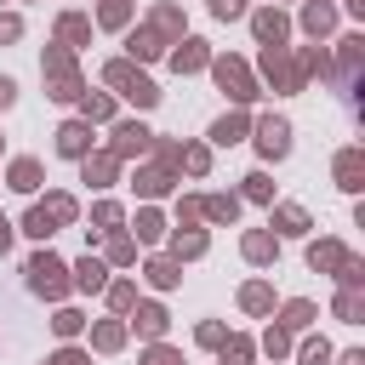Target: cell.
<instances>
[{"instance_id":"18","label":"cell","mask_w":365,"mask_h":365,"mask_svg":"<svg viewBox=\"0 0 365 365\" xmlns=\"http://www.w3.org/2000/svg\"><path fill=\"white\" fill-rule=\"evenodd\" d=\"M80 285H86V291H103V262L86 257V262H80Z\"/></svg>"},{"instance_id":"24","label":"cell","mask_w":365,"mask_h":365,"mask_svg":"<svg viewBox=\"0 0 365 365\" xmlns=\"http://www.w3.org/2000/svg\"><path fill=\"white\" fill-rule=\"evenodd\" d=\"M245 308H268V291L262 285H245Z\"/></svg>"},{"instance_id":"16","label":"cell","mask_w":365,"mask_h":365,"mask_svg":"<svg viewBox=\"0 0 365 365\" xmlns=\"http://www.w3.org/2000/svg\"><path fill=\"white\" fill-rule=\"evenodd\" d=\"M308 319H314V302H291V308H285V325H279V331H297V325H308Z\"/></svg>"},{"instance_id":"28","label":"cell","mask_w":365,"mask_h":365,"mask_svg":"<svg viewBox=\"0 0 365 365\" xmlns=\"http://www.w3.org/2000/svg\"><path fill=\"white\" fill-rule=\"evenodd\" d=\"M11 97H17V86H11L6 74H0V108H11Z\"/></svg>"},{"instance_id":"26","label":"cell","mask_w":365,"mask_h":365,"mask_svg":"<svg viewBox=\"0 0 365 365\" xmlns=\"http://www.w3.org/2000/svg\"><path fill=\"white\" fill-rule=\"evenodd\" d=\"M302 359H308V365H325L331 354H325V342H308V348H302Z\"/></svg>"},{"instance_id":"1","label":"cell","mask_w":365,"mask_h":365,"mask_svg":"<svg viewBox=\"0 0 365 365\" xmlns=\"http://www.w3.org/2000/svg\"><path fill=\"white\" fill-rule=\"evenodd\" d=\"M68 217H74V200H68V194H51L46 205H34V211H29V234H40V240H46V234H51L57 222H68Z\"/></svg>"},{"instance_id":"19","label":"cell","mask_w":365,"mask_h":365,"mask_svg":"<svg viewBox=\"0 0 365 365\" xmlns=\"http://www.w3.org/2000/svg\"><path fill=\"white\" fill-rule=\"evenodd\" d=\"M279 228H285V234H302V228H308V217H302L297 205H285V211H279Z\"/></svg>"},{"instance_id":"8","label":"cell","mask_w":365,"mask_h":365,"mask_svg":"<svg viewBox=\"0 0 365 365\" xmlns=\"http://www.w3.org/2000/svg\"><path fill=\"white\" fill-rule=\"evenodd\" d=\"M11 188H23V194L40 188V165H34V160H17V165H11Z\"/></svg>"},{"instance_id":"2","label":"cell","mask_w":365,"mask_h":365,"mask_svg":"<svg viewBox=\"0 0 365 365\" xmlns=\"http://www.w3.org/2000/svg\"><path fill=\"white\" fill-rule=\"evenodd\" d=\"M29 285H34L40 297H63V285H68V279H63V262H57L51 251H40V257L29 262Z\"/></svg>"},{"instance_id":"6","label":"cell","mask_w":365,"mask_h":365,"mask_svg":"<svg viewBox=\"0 0 365 365\" xmlns=\"http://www.w3.org/2000/svg\"><path fill=\"white\" fill-rule=\"evenodd\" d=\"M257 34H262L268 51H274V46L285 40V17H279V11H257Z\"/></svg>"},{"instance_id":"25","label":"cell","mask_w":365,"mask_h":365,"mask_svg":"<svg viewBox=\"0 0 365 365\" xmlns=\"http://www.w3.org/2000/svg\"><path fill=\"white\" fill-rule=\"evenodd\" d=\"M97 348H120V325H103L97 331Z\"/></svg>"},{"instance_id":"29","label":"cell","mask_w":365,"mask_h":365,"mask_svg":"<svg viewBox=\"0 0 365 365\" xmlns=\"http://www.w3.org/2000/svg\"><path fill=\"white\" fill-rule=\"evenodd\" d=\"M51 365H86V354H74V348H63V354H57Z\"/></svg>"},{"instance_id":"22","label":"cell","mask_w":365,"mask_h":365,"mask_svg":"<svg viewBox=\"0 0 365 365\" xmlns=\"http://www.w3.org/2000/svg\"><path fill=\"white\" fill-rule=\"evenodd\" d=\"M211 11H217V17H240V11H245V0H211Z\"/></svg>"},{"instance_id":"11","label":"cell","mask_w":365,"mask_h":365,"mask_svg":"<svg viewBox=\"0 0 365 365\" xmlns=\"http://www.w3.org/2000/svg\"><path fill=\"white\" fill-rule=\"evenodd\" d=\"M308 262H314V268H342L348 257H342L336 245H314V251H308Z\"/></svg>"},{"instance_id":"5","label":"cell","mask_w":365,"mask_h":365,"mask_svg":"<svg viewBox=\"0 0 365 365\" xmlns=\"http://www.w3.org/2000/svg\"><path fill=\"white\" fill-rule=\"evenodd\" d=\"M217 80H222V86H228L240 103L251 97V80H245V68H240V63H217Z\"/></svg>"},{"instance_id":"27","label":"cell","mask_w":365,"mask_h":365,"mask_svg":"<svg viewBox=\"0 0 365 365\" xmlns=\"http://www.w3.org/2000/svg\"><path fill=\"white\" fill-rule=\"evenodd\" d=\"M143 365H182V359H177V354H171V348H154V354H148V359H143Z\"/></svg>"},{"instance_id":"21","label":"cell","mask_w":365,"mask_h":365,"mask_svg":"<svg viewBox=\"0 0 365 365\" xmlns=\"http://www.w3.org/2000/svg\"><path fill=\"white\" fill-rule=\"evenodd\" d=\"M148 279H154V285H177V262H154Z\"/></svg>"},{"instance_id":"23","label":"cell","mask_w":365,"mask_h":365,"mask_svg":"<svg viewBox=\"0 0 365 365\" xmlns=\"http://www.w3.org/2000/svg\"><path fill=\"white\" fill-rule=\"evenodd\" d=\"M245 194L251 200H268V177H245Z\"/></svg>"},{"instance_id":"15","label":"cell","mask_w":365,"mask_h":365,"mask_svg":"<svg viewBox=\"0 0 365 365\" xmlns=\"http://www.w3.org/2000/svg\"><path fill=\"white\" fill-rule=\"evenodd\" d=\"M245 257H251V262H268V257H274V240H268V234H251V240H245Z\"/></svg>"},{"instance_id":"20","label":"cell","mask_w":365,"mask_h":365,"mask_svg":"<svg viewBox=\"0 0 365 365\" xmlns=\"http://www.w3.org/2000/svg\"><path fill=\"white\" fill-rule=\"evenodd\" d=\"M177 251H182V257H200V251H205V234H177Z\"/></svg>"},{"instance_id":"3","label":"cell","mask_w":365,"mask_h":365,"mask_svg":"<svg viewBox=\"0 0 365 365\" xmlns=\"http://www.w3.org/2000/svg\"><path fill=\"white\" fill-rule=\"evenodd\" d=\"M108 80H114V86H125V97H131V103H143V108H148V103L160 97V91H154V86H148L143 74H131V68H120V63L108 68Z\"/></svg>"},{"instance_id":"14","label":"cell","mask_w":365,"mask_h":365,"mask_svg":"<svg viewBox=\"0 0 365 365\" xmlns=\"http://www.w3.org/2000/svg\"><path fill=\"white\" fill-rule=\"evenodd\" d=\"M240 131H245V120H240V114H228V120H217V125H211V137H217V143H234Z\"/></svg>"},{"instance_id":"4","label":"cell","mask_w":365,"mask_h":365,"mask_svg":"<svg viewBox=\"0 0 365 365\" xmlns=\"http://www.w3.org/2000/svg\"><path fill=\"white\" fill-rule=\"evenodd\" d=\"M257 148L279 160V154L291 148V125H285V120H262V125H257Z\"/></svg>"},{"instance_id":"7","label":"cell","mask_w":365,"mask_h":365,"mask_svg":"<svg viewBox=\"0 0 365 365\" xmlns=\"http://www.w3.org/2000/svg\"><path fill=\"white\" fill-rule=\"evenodd\" d=\"M86 143H91L86 125H63V131H57V148H63V154H86Z\"/></svg>"},{"instance_id":"13","label":"cell","mask_w":365,"mask_h":365,"mask_svg":"<svg viewBox=\"0 0 365 365\" xmlns=\"http://www.w3.org/2000/svg\"><path fill=\"white\" fill-rule=\"evenodd\" d=\"M171 63H177V68H200V63H205V51H200V40H182V51H177Z\"/></svg>"},{"instance_id":"30","label":"cell","mask_w":365,"mask_h":365,"mask_svg":"<svg viewBox=\"0 0 365 365\" xmlns=\"http://www.w3.org/2000/svg\"><path fill=\"white\" fill-rule=\"evenodd\" d=\"M0 40H17V17H0Z\"/></svg>"},{"instance_id":"10","label":"cell","mask_w":365,"mask_h":365,"mask_svg":"<svg viewBox=\"0 0 365 365\" xmlns=\"http://www.w3.org/2000/svg\"><path fill=\"white\" fill-rule=\"evenodd\" d=\"M336 177H342V188H359V154H354V148L336 160Z\"/></svg>"},{"instance_id":"31","label":"cell","mask_w":365,"mask_h":365,"mask_svg":"<svg viewBox=\"0 0 365 365\" xmlns=\"http://www.w3.org/2000/svg\"><path fill=\"white\" fill-rule=\"evenodd\" d=\"M342 365H365V354H342Z\"/></svg>"},{"instance_id":"9","label":"cell","mask_w":365,"mask_h":365,"mask_svg":"<svg viewBox=\"0 0 365 365\" xmlns=\"http://www.w3.org/2000/svg\"><path fill=\"white\" fill-rule=\"evenodd\" d=\"M143 143H148L143 125H120V131H114V148H120V154H131V148H143Z\"/></svg>"},{"instance_id":"12","label":"cell","mask_w":365,"mask_h":365,"mask_svg":"<svg viewBox=\"0 0 365 365\" xmlns=\"http://www.w3.org/2000/svg\"><path fill=\"white\" fill-rule=\"evenodd\" d=\"M137 331H143V336H160V331H165V314H160V308H137Z\"/></svg>"},{"instance_id":"17","label":"cell","mask_w":365,"mask_h":365,"mask_svg":"<svg viewBox=\"0 0 365 365\" xmlns=\"http://www.w3.org/2000/svg\"><path fill=\"white\" fill-rule=\"evenodd\" d=\"M302 23H308V34H325V29H331V6H308Z\"/></svg>"}]
</instances>
